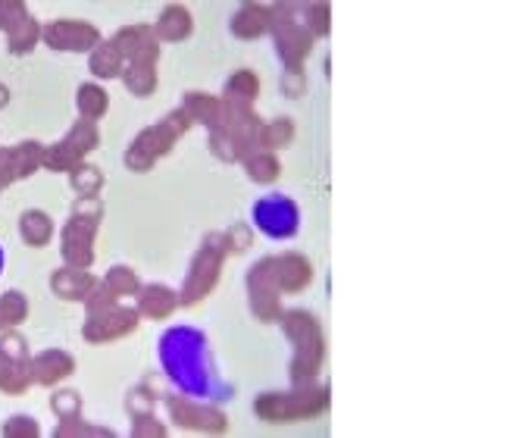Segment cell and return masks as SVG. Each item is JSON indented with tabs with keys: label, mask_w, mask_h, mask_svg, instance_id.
I'll list each match as a JSON object with an SVG mask.
<instances>
[{
	"label": "cell",
	"mask_w": 516,
	"mask_h": 438,
	"mask_svg": "<svg viewBox=\"0 0 516 438\" xmlns=\"http://www.w3.org/2000/svg\"><path fill=\"white\" fill-rule=\"evenodd\" d=\"M160 367L166 379L179 388L182 395L198 401H229L232 385L219 376L210 342L201 329L194 326H172L160 335Z\"/></svg>",
	"instance_id": "1"
},
{
	"label": "cell",
	"mask_w": 516,
	"mask_h": 438,
	"mask_svg": "<svg viewBox=\"0 0 516 438\" xmlns=\"http://www.w3.org/2000/svg\"><path fill=\"white\" fill-rule=\"evenodd\" d=\"M279 323L288 335V342L294 345V357H291V382L294 385H310L319 370H323L326 360V335L323 326L310 313V310H282Z\"/></svg>",
	"instance_id": "2"
},
{
	"label": "cell",
	"mask_w": 516,
	"mask_h": 438,
	"mask_svg": "<svg viewBox=\"0 0 516 438\" xmlns=\"http://www.w3.org/2000/svg\"><path fill=\"white\" fill-rule=\"evenodd\" d=\"M332 398L329 388H310L298 385L294 392H263L254 401V413L263 423H301V420H316L329 410Z\"/></svg>",
	"instance_id": "3"
},
{
	"label": "cell",
	"mask_w": 516,
	"mask_h": 438,
	"mask_svg": "<svg viewBox=\"0 0 516 438\" xmlns=\"http://www.w3.org/2000/svg\"><path fill=\"white\" fill-rule=\"evenodd\" d=\"M188 126H191V119L185 116L182 107L166 113L160 123L147 126L144 132L135 135V141L126 151V166L132 169V173H147V169H154V163L160 157H166L172 148H176V141L188 132Z\"/></svg>",
	"instance_id": "4"
},
{
	"label": "cell",
	"mask_w": 516,
	"mask_h": 438,
	"mask_svg": "<svg viewBox=\"0 0 516 438\" xmlns=\"http://www.w3.org/2000/svg\"><path fill=\"white\" fill-rule=\"evenodd\" d=\"M226 254H229L226 232H213V235H207V241L201 245V251L194 254V260H191V266H188V276H185L182 291H179V304L194 307V304H201V301L210 295V291L216 288V282H219V273H223Z\"/></svg>",
	"instance_id": "5"
},
{
	"label": "cell",
	"mask_w": 516,
	"mask_h": 438,
	"mask_svg": "<svg viewBox=\"0 0 516 438\" xmlns=\"http://www.w3.org/2000/svg\"><path fill=\"white\" fill-rule=\"evenodd\" d=\"M101 216H104V204L97 198H82L76 204V210H72L69 223L63 229V245H60L66 266L88 270L94 263V235L101 229Z\"/></svg>",
	"instance_id": "6"
},
{
	"label": "cell",
	"mask_w": 516,
	"mask_h": 438,
	"mask_svg": "<svg viewBox=\"0 0 516 438\" xmlns=\"http://www.w3.org/2000/svg\"><path fill=\"white\" fill-rule=\"evenodd\" d=\"M273 10V41H276V54L285 63V69H301V63L313 51V35L301 26V10L294 4H279L269 7Z\"/></svg>",
	"instance_id": "7"
},
{
	"label": "cell",
	"mask_w": 516,
	"mask_h": 438,
	"mask_svg": "<svg viewBox=\"0 0 516 438\" xmlns=\"http://www.w3.org/2000/svg\"><path fill=\"white\" fill-rule=\"evenodd\" d=\"M97 144H101V132H97V123H91V119H79V123L72 126L57 144L44 148L41 166L44 169H54V173H69V169H76L97 148Z\"/></svg>",
	"instance_id": "8"
},
{
	"label": "cell",
	"mask_w": 516,
	"mask_h": 438,
	"mask_svg": "<svg viewBox=\"0 0 516 438\" xmlns=\"http://www.w3.org/2000/svg\"><path fill=\"white\" fill-rule=\"evenodd\" d=\"M254 226L273 241H288L301 232V207L288 194H266L251 210Z\"/></svg>",
	"instance_id": "9"
},
{
	"label": "cell",
	"mask_w": 516,
	"mask_h": 438,
	"mask_svg": "<svg viewBox=\"0 0 516 438\" xmlns=\"http://www.w3.org/2000/svg\"><path fill=\"white\" fill-rule=\"evenodd\" d=\"M138 307H126L122 301L116 304H104V307H94L88 310V320H85V342L88 345H107L116 342V338H126L138 329Z\"/></svg>",
	"instance_id": "10"
},
{
	"label": "cell",
	"mask_w": 516,
	"mask_h": 438,
	"mask_svg": "<svg viewBox=\"0 0 516 438\" xmlns=\"http://www.w3.org/2000/svg\"><path fill=\"white\" fill-rule=\"evenodd\" d=\"M166 407H169V417L191 432L219 435V432L229 429V417L210 401H198V398H188V395H176V398L166 395Z\"/></svg>",
	"instance_id": "11"
},
{
	"label": "cell",
	"mask_w": 516,
	"mask_h": 438,
	"mask_svg": "<svg viewBox=\"0 0 516 438\" xmlns=\"http://www.w3.org/2000/svg\"><path fill=\"white\" fill-rule=\"evenodd\" d=\"M41 41L60 54H91L104 38L85 19H57L41 29Z\"/></svg>",
	"instance_id": "12"
},
{
	"label": "cell",
	"mask_w": 516,
	"mask_h": 438,
	"mask_svg": "<svg viewBox=\"0 0 516 438\" xmlns=\"http://www.w3.org/2000/svg\"><path fill=\"white\" fill-rule=\"evenodd\" d=\"M248 298H251V310L257 313L260 323H279L282 316V288L273 276V257L257 260V266L248 276Z\"/></svg>",
	"instance_id": "13"
},
{
	"label": "cell",
	"mask_w": 516,
	"mask_h": 438,
	"mask_svg": "<svg viewBox=\"0 0 516 438\" xmlns=\"http://www.w3.org/2000/svg\"><path fill=\"white\" fill-rule=\"evenodd\" d=\"M41 160H44V144L38 141H19L13 148H0V188L38 173Z\"/></svg>",
	"instance_id": "14"
},
{
	"label": "cell",
	"mask_w": 516,
	"mask_h": 438,
	"mask_svg": "<svg viewBox=\"0 0 516 438\" xmlns=\"http://www.w3.org/2000/svg\"><path fill=\"white\" fill-rule=\"evenodd\" d=\"M157 60H160V44H147L144 51H138L126 69H122V82H126V88L135 94V97H147L154 94L157 88Z\"/></svg>",
	"instance_id": "15"
},
{
	"label": "cell",
	"mask_w": 516,
	"mask_h": 438,
	"mask_svg": "<svg viewBox=\"0 0 516 438\" xmlns=\"http://www.w3.org/2000/svg\"><path fill=\"white\" fill-rule=\"evenodd\" d=\"M273 276L282 288V295H298L313 282V263L304 254H276L273 257Z\"/></svg>",
	"instance_id": "16"
},
{
	"label": "cell",
	"mask_w": 516,
	"mask_h": 438,
	"mask_svg": "<svg viewBox=\"0 0 516 438\" xmlns=\"http://www.w3.org/2000/svg\"><path fill=\"white\" fill-rule=\"evenodd\" d=\"M72 373H76V360L60 348L41 351L38 357H32V379L38 385H57V382L69 379Z\"/></svg>",
	"instance_id": "17"
},
{
	"label": "cell",
	"mask_w": 516,
	"mask_h": 438,
	"mask_svg": "<svg viewBox=\"0 0 516 438\" xmlns=\"http://www.w3.org/2000/svg\"><path fill=\"white\" fill-rule=\"evenodd\" d=\"M97 276H91L88 270H76V266H63L51 276V288L54 295H60L63 301H88V295L97 288Z\"/></svg>",
	"instance_id": "18"
},
{
	"label": "cell",
	"mask_w": 516,
	"mask_h": 438,
	"mask_svg": "<svg viewBox=\"0 0 516 438\" xmlns=\"http://www.w3.org/2000/svg\"><path fill=\"white\" fill-rule=\"evenodd\" d=\"M135 298H138V313L151 316V320H166V316H172V310L179 307V295L163 282L141 285Z\"/></svg>",
	"instance_id": "19"
},
{
	"label": "cell",
	"mask_w": 516,
	"mask_h": 438,
	"mask_svg": "<svg viewBox=\"0 0 516 438\" xmlns=\"http://www.w3.org/2000/svg\"><path fill=\"white\" fill-rule=\"evenodd\" d=\"M273 29V10L263 7V4H244L238 7V13L232 16V35L235 38H260Z\"/></svg>",
	"instance_id": "20"
},
{
	"label": "cell",
	"mask_w": 516,
	"mask_h": 438,
	"mask_svg": "<svg viewBox=\"0 0 516 438\" xmlns=\"http://www.w3.org/2000/svg\"><path fill=\"white\" fill-rule=\"evenodd\" d=\"M32 357L29 360H16V357H7L0 351V392L7 395H22L29 392L32 385Z\"/></svg>",
	"instance_id": "21"
},
{
	"label": "cell",
	"mask_w": 516,
	"mask_h": 438,
	"mask_svg": "<svg viewBox=\"0 0 516 438\" xmlns=\"http://www.w3.org/2000/svg\"><path fill=\"white\" fill-rule=\"evenodd\" d=\"M191 29H194V22H191L188 7L169 4V7H163V13L157 19L154 35H157V41H185L191 35Z\"/></svg>",
	"instance_id": "22"
},
{
	"label": "cell",
	"mask_w": 516,
	"mask_h": 438,
	"mask_svg": "<svg viewBox=\"0 0 516 438\" xmlns=\"http://www.w3.org/2000/svg\"><path fill=\"white\" fill-rule=\"evenodd\" d=\"M182 110H185V116L191 119V123H201V126L213 129V126H219V119H223V97L191 91V94H185Z\"/></svg>",
	"instance_id": "23"
},
{
	"label": "cell",
	"mask_w": 516,
	"mask_h": 438,
	"mask_svg": "<svg viewBox=\"0 0 516 438\" xmlns=\"http://www.w3.org/2000/svg\"><path fill=\"white\" fill-rule=\"evenodd\" d=\"M19 235L26 245L32 248H44L54 235V219L47 216L44 210H26L19 216Z\"/></svg>",
	"instance_id": "24"
},
{
	"label": "cell",
	"mask_w": 516,
	"mask_h": 438,
	"mask_svg": "<svg viewBox=\"0 0 516 438\" xmlns=\"http://www.w3.org/2000/svg\"><path fill=\"white\" fill-rule=\"evenodd\" d=\"M88 69L94 72V76H101V79H116V76H122V69H126V60L119 57V51L110 41H101L91 51Z\"/></svg>",
	"instance_id": "25"
},
{
	"label": "cell",
	"mask_w": 516,
	"mask_h": 438,
	"mask_svg": "<svg viewBox=\"0 0 516 438\" xmlns=\"http://www.w3.org/2000/svg\"><path fill=\"white\" fill-rule=\"evenodd\" d=\"M241 163H244V169H248V176L254 182H260V185H269V182H276L282 176V166H279V160H276L273 151H263L260 148V151L244 157Z\"/></svg>",
	"instance_id": "26"
},
{
	"label": "cell",
	"mask_w": 516,
	"mask_h": 438,
	"mask_svg": "<svg viewBox=\"0 0 516 438\" xmlns=\"http://www.w3.org/2000/svg\"><path fill=\"white\" fill-rule=\"evenodd\" d=\"M79 113H82V119H91V123H97V119H101L107 110H110V97H107V91L97 85V82H85L82 88H79Z\"/></svg>",
	"instance_id": "27"
},
{
	"label": "cell",
	"mask_w": 516,
	"mask_h": 438,
	"mask_svg": "<svg viewBox=\"0 0 516 438\" xmlns=\"http://www.w3.org/2000/svg\"><path fill=\"white\" fill-rule=\"evenodd\" d=\"M69 185L79 198H97L104 188V173L91 163H79L76 169H69Z\"/></svg>",
	"instance_id": "28"
},
{
	"label": "cell",
	"mask_w": 516,
	"mask_h": 438,
	"mask_svg": "<svg viewBox=\"0 0 516 438\" xmlns=\"http://www.w3.org/2000/svg\"><path fill=\"white\" fill-rule=\"evenodd\" d=\"M226 97L223 101H238V104H254L260 94V79L254 76L251 69H238L235 76L226 82Z\"/></svg>",
	"instance_id": "29"
},
{
	"label": "cell",
	"mask_w": 516,
	"mask_h": 438,
	"mask_svg": "<svg viewBox=\"0 0 516 438\" xmlns=\"http://www.w3.org/2000/svg\"><path fill=\"white\" fill-rule=\"evenodd\" d=\"M101 285L110 291V295H113L116 301L138 295V288H141V282H138L135 270H129V266H113V270L104 276V282H101Z\"/></svg>",
	"instance_id": "30"
},
{
	"label": "cell",
	"mask_w": 516,
	"mask_h": 438,
	"mask_svg": "<svg viewBox=\"0 0 516 438\" xmlns=\"http://www.w3.org/2000/svg\"><path fill=\"white\" fill-rule=\"evenodd\" d=\"M29 316V301L22 291H7V295H0V329H13L19 323H26Z\"/></svg>",
	"instance_id": "31"
},
{
	"label": "cell",
	"mask_w": 516,
	"mask_h": 438,
	"mask_svg": "<svg viewBox=\"0 0 516 438\" xmlns=\"http://www.w3.org/2000/svg\"><path fill=\"white\" fill-rule=\"evenodd\" d=\"M291 138H294V123L288 116H282V119H276V123H269V126L260 129L257 144L263 151H282L291 144Z\"/></svg>",
	"instance_id": "32"
},
{
	"label": "cell",
	"mask_w": 516,
	"mask_h": 438,
	"mask_svg": "<svg viewBox=\"0 0 516 438\" xmlns=\"http://www.w3.org/2000/svg\"><path fill=\"white\" fill-rule=\"evenodd\" d=\"M7 41H10V54H13V57H22V54L35 51V44L41 41V26H38V19L29 16L13 35H7Z\"/></svg>",
	"instance_id": "33"
},
{
	"label": "cell",
	"mask_w": 516,
	"mask_h": 438,
	"mask_svg": "<svg viewBox=\"0 0 516 438\" xmlns=\"http://www.w3.org/2000/svg\"><path fill=\"white\" fill-rule=\"evenodd\" d=\"M301 13H304L301 26H304L313 38H316V35H329V29H332V22H329L332 7H329V4H307Z\"/></svg>",
	"instance_id": "34"
},
{
	"label": "cell",
	"mask_w": 516,
	"mask_h": 438,
	"mask_svg": "<svg viewBox=\"0 0 516 438\" xmlns=\"http://www.w3.org/2000/svg\"><path fill=\"white\" fill-rule=\"evenodd\" d=\"M29 16L32 13L26 10V4H19V0H0V29L7 35H13Z\"/></svg>",
	"instance_id": "35"
},
{
	"label": "cell",
	"mask_w": 516,
	"mask_h": 438,
	"mask_svg": "<svg viewBox=\"0 0 516 438\" xmlns=\"http://www.w3.org/2000/svg\"><path fill=\"white\" fill-rule=\"evenodd\" d=\"M51 407L60 420H76L82 417V395L79 392H72V388H66V392H57L51 398Z\"/></svg>",
	"instance_id": "36"
},
{
	"label": "cell",
	"mask_w": 516,
	"mask_h": 438,
	"mask_svg": "<svg viewBox=\"0 0 516 438\" xmlns=\"http://www.w3.org/2000/svg\"><path fill=\"white\" fill-rule=\"evenodd\" d=\"M4 435L7 438H38L41 426H38L35 417H29V413H16V417H10L4 423Z\"/></svg>",
	"instance_id": "37"
},
{
	"label": "cell",
	"mask_w": 516,
	"mask_h": 438,
	"mask_svg": "<svg viewBox=\"0 0 516 438\" xmlns=\"http://www.w3.org/2000/svg\"><path fill=\"white\" fill-rule=\"evenodd\" d=\"M54 435L57 438H63V435H107V438H113V429H107V426H88V423H82V417H76V420H60V429Z\"/></svg>",
	"instance_id": "38"
},
{
	"label": "cell",
	"mask_w": 516,
	"mask_h": 438,
	"mask_svg": "<svg viewBox=\"0 0 516 438\" xmlns=\"http://www.w3.org/2000/svg\"><path fill=\"white\" fill-rule=\"evenodd\" d=\"M210 148H213V154L219 157V160H229V163H235L238 160V148H235V141L223 132V129H210Z\"/></svg>",
	"instance_id": "39"
},
{
	"label": "cell",
	"mask_w": 516,
	"mask_h": 438,
	"mask_svg": "<svg viewBox=\"0 0 516 438\" xmlns=\"http://www.w3.org/2000/svg\"><path fill=\"white\" fill-rule=\"evenodd\" d=\"M132 435H154V438H163L166 435V426L154 417V410L151 413H138V417L132 420Z\"/></svg>",
	"instance_id": "40"
},
{
	"label": "cell",
	"mask_w": 516,
	"mask_h": 438,
	"mask_svg": "<svg viewBox=\"0 0 516 438\" xmlns=\"http://www.w3.org/2000/svg\"><path fill=\"white\" fill-rule=\"evenodd\" d=\"M0 351H4L7 357H16V360H29V345H26V338L16 335V332L0 335Z\"/></svg>",
	"instance_id": "41"
},
{
	"label": "cell",
	"mask_w": 516,
	"mask_h": 438,
	"mask_svg": "<svg viewBox=\"0 0 516 438\" xmlns=\"http://www.w3.org/2000/svg\"><path fill=\"white\" fill-rule=\"evenodd\" d=\"M304 88H307V79H304L301 69H285L282 72V91H285V97H301Z\"/></svg>",
	"instance_id": "42"
},
{
	"label": "cell",
	"mask_w": 516,
	"mask_h": 438,
	"mask_svg": "<svg viewBox=\"0 0 516 438\" xmlns=\"http://www.w3.org/2000/svg\"><path fill=\"white\" fill-rule=\"evenodd\" d=\"M226 241H229V251H244L254 241V235H251V226H232L229 232H226Z\"/></svg>",
	"instance_id": "43"
},
{
	"label": "cell",
	"mask_w": 516,
	"mask_h": 438,
	"mask_svg": "<svg viewBox=\"0 0 516 438\" xmlns=\"http://www.w3.org/2000/svg\"><path fill=\"white\" fill-rule=\"evenodd\" d=\"M126 404H129V410H132V417H138V413H151V395H144L141 388L129 392Z\"/></svg>",
	"instance_id": "44"
},
{
	"label": "cell",
	"mask_w": 516,
	"mask_h": 438,
	"mask_svg": "<svg viewBox=\"0 0 516 438\" xmlns=\"http://www.w3.org/2000/svg\"><path fill=\"white\" fill-rule=\"evenodd\" d=\"M7 104H10V88L0 85V107H7Z\"/></svg>",
	"instance_id": "45"
},
{
	"label": "cell",
	"mask_w": 516,
	"mask_h": 438,
	"mask_svg": "<svg viewBox=\"0 0 516 438\" xmlns=\"http://www.w3.org/2000/svg\"><path fill=\"white\" fill-rule=\"evenodd\" d=\"M0 273H4V248H0Z\"/></svg>",
	"instance_id": "46"
}]
</instances>
